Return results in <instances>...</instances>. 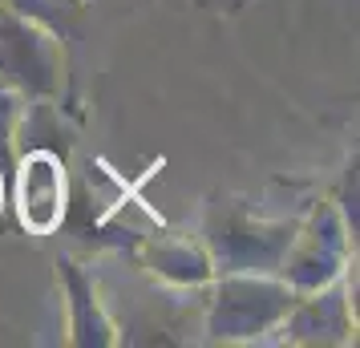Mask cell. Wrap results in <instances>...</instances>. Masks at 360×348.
<instances>
[{
	"label": "cell",
	"mask_w": 360,
	"mask_h": 348,
	"mask_svg": "<svg viewBox=\"0 0 360 348\" xmlns=\"http://www.w3.org/2000/svg\"><path fill=\"white\" fill-rule=\"evenodd\" d=\"M8 8H17L20 17H33L37 25H45L61 37L69 29V20L82 17L85 0H8Z\"/></svg>",
	"instance_id": "9c48e42d"
},
{
	"label": "cell",
	"mask_w": 360,
	"mask_h": 348,
	"mask_svg": "<svg viewBox=\"0 0 360 348\" xmlns=\"http://www.w3.org/2000/svg\"><path fill=\"white\" fill-rule=\"evenodd\" d=\"M295 296L300 292H292L279 276L223 271L207 304V336L223 344H239V340H259L267 332H279Z\"/></svg>",
	"instance_id": "7a4b0ae2"
},
{
	"label": "cell",
	"mask_w": 360,
	"mask_h": 348,
	"mask_svg": "<svg viewBox=\"0 0 360 348\" xmlns=\"http://www.w3.org/2000/svg\"><path fill=\"white\" fill-rule=\"evenodd\" d=\"M0 211H4V166H0Z\"/></svg>",
	"instance_id": "8fae6325"
},
{
	"label": "cell",
	"mask_w": 360,
	"mask_h": 348,
	"mask_svg": "<svg viewBox=\"0 0 360 348\" xmlns=\"http://www.w3.org/2000/svg\"><path fill=\"white\" fill-rule=\"evenodd\" d=\"M295 223L288 219H259L239 202H214L202 223V247L211 255L214 276L223 271H255L279 276L283 255L292 247Z\"/></svg>",
	"instance_id": "6da1fadb"
},
{
	"label": "cell",
	"mask_w": 360,
	"mask_h": 348,
	"mask_svg": "<svg viewBox=\"0 0 360 348\" xmlns=\"http://www.w3.org/2000/svg\"><path fill=\"white\" fill-rule=\"evenodd\" d=\"M17 219L25 231L53 235L65 219L69 183H65V162L57 150L45 146H25L17 158Z\"/></svg>",
	"instance_id": "5b68a950"
},
{
	"label": "cell",
	"mask_w": 360,
	"mask_h": 348,
	"mask_svg": "<svg viewBox=\"0 0 360 348\" xmlns=\"http://www.w3.org/2000/svg\"><path fill=\"white\" fill-rule=\"evenodd\" d=\"M57 280L65 288V308H69V344L82 348H105L117 344L114 320L105 312V304L98 296V283L82 264H73L69 255L57 259Z\"/></svg>",
	"instance_id": "52a82bcc"
},
{
	"label": "cell",
	"mask_w": 360,
	"mask_h": 348,
	"mask_svg": "<svg viewBox=\"0 0 360 348\" xmlns=\"http://www.w3.org/2000/svg\"><path fill=\"white\" fill-rule=\"evenodd\" d=\"M352 328H356L352 299H348V288L340 280L295 296L292 312L279 324L283 340H292V344H348Z\"/></svg>",
	"instance_id": "8992f818"
},
{
	"label": "cell",
	"mask_w": 360,
	"mask_h": 348,
	"mask_svg": "<svg viewBox=\"0 0 360 348\" xmlns=\"http://www.w3.org/2000/svg\"><path fill=\"white\" fill-rule=\"evenodd\" d=\"M61 73H65L61 37L4 4L0 8V89H13L25 101H53L61 94Z\"/></svg>",
	"instance_id": "3957f363"
},
{
	"label": "cell",
	"mask_w": 360,
	"mask_h": 348,
	"mask_svg": "<svg viewBox=\"0 0 360 348\" xmlns=\"http://www.w3.org/2000/svg\"><path fill=\"white\" fill-rule=\"evenodd\" d=\"M348 255H352V227L344 223L340 207L316 202L308 219L295 223L292 247H288L283 267H279V280L300 296L316 292V288H328L344 276Z\"/></svg>",
	"instance_id": "277c9868"
},
{
	"label": "cell",
	"mask_w": 360,
	"mask_h": 348,
	"mask_svg": "<svg viewBox=\"0 0 360 348\" xmlns=\"http://www.w3.org/2000/svg\"><path fill=\"white\" fill-rule=\"evenodd\" d=\"M138 259L146 271H154L162 283L174 288H202L214 280L211 255L202 247V239H182V235H154L142 243Z\"/></svg>",
	"instance_id": "ba28073f"
},
{
	"label": "cell",
	"mask_w": 360,
	"mask_h": 348,
	"mask_svg": "<svg viewBox=\"0 0 360 348\" xmlns=\"http://www.w3.org/2000/svg\"><path fill=\"white\" fill-rule=\"evenodd\" d=\"M20 110H25V98H20V94H13V89H0V166H4V170H13Z\"/></svg>",
	"instance_id": "30bf717a"
}]
</instances>
